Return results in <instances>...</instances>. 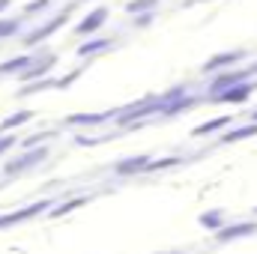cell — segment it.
<instances>
[{
    "label": "cell",
    "mask_w": 257,
    "mask_h": 254,
    "mask_svg": "<svg viewBox=\"0 0 257 254\" xmlns=\"http://www.w3.org/2000/svg\"><path fill=\"white\" fill-rule=\"evenodd\" d=\"M254 93V84H233V87H227V90H221V93H212V99H218V102H245L248 96Z\"/></svg>",
    "instance_id": "6da1fadb"
},
{
    "label": "cell",
    "mask_w": 257,
    "mask_h": 254,
    "mask_svg": "<svg viewBox=\"0 0 257 254\" xmlns=\"http://www.w3.org/2000/svg\"><path fill=\"white\" fill-rule=\"evenodd\" d=\"M245 57V51H227V54H215L212 60H206L203 63V72H215V69H227V66H233L236 60H242Z\"/></svg>",
    "instance_id": "7a4b0ae2"
},
{
    "label": "cell",
    "mask_w": 257,
    "mask_h": 254,
    "mask_svg": "<svg viewBox=\"0 0 257 254\" xmlns=\"http://www.w3.org/2000/svg\"><path fill=\"white\" fill-rule=\"evenodd\" d=\"M248 78V72H230V75H218L215 81H212V87H209V96L212 93H221V90H227V87H233V84H242Z\"/></svg>",
    "instance_id": "3957f363"
},
{
    "label": "cell",
    "mask_w": 257,
    "mask_h": 254,
    "mask_svg": "<svg viewBox=\"0 0 257 254\" xmlns=\"http://www.w3.org/2000/svg\"><path fill=\"white\" fill-rule=\"evenodd\" d=\"M105 18H108V9H96V12H90V15H87L75 30H78V33H93L96 27H102V24H105Z\"/></svg>",
    "instance_id": "277c9868"
},
{
    "label": "cell",
    "mask_w": 257,
    "mask_h": 254,
    "mask_svg": "<svg viewBox=\"0 0 257 254\" xmlns=\"http://www.w3.org/2000/svg\"><path fill=\"white\" fill-rule=\"evenodd\" d=\"M60 24H66V15H57V18H51V21H48L45 27H39V30H33V33H30V36H27L24 42H27V45H33V42H39V39H45L48 33H54V30H57Z\"/></svg>",
    "instance_id": "5b68a950"
},
{
    "label": "cell",
    "mask_w": 257,
    "mask_h": 254,
    "mask_svg": "<svg viewBox=\"0 0 257 254\" xmlns=\"http://www.w3.org/2000/svg\"><path fill=\"white\" fill-rule=\"evenodd\" d=\"M254 230H257V224H236V227H227V230L221 227V230H218V239L227 242V239H236V236H248V233H254Z\"/></svg>",
    "instance_id": "8992f818"
},
{
    "label": "cell",
    "mask_w": 257,
    "mask_h": 254,
    "mask_svg": "<svg viewBox=\"0 0 257 254\" xmlns=\"http://www.w3.org/2000/svg\"><path fill=\"white\" fill-rule=\"evenodd\" d=\"M42 206H48V203H36V206H27V209H21V212H15V215H3V218H0V227H3V224H15V221H21V218H27V215H36V212H42Z\"/></svg>",
    "instance_id": "52a82bcc"
},
{
    "label": "cell",
    "mask_w": 257,
    "mask_h": 254,
    "mask_svg": "<svg viewBox=\"0 0 257 254\" xmlns=\"http://www.w3.org/2000/svg\"><path fill=\"white\" fill-rule=\"evenodd\" d=\"M45 159V150H36L33 156H24L21 162H15V165H6V174H18L21 168H27V165H33V162H42Z\"/></svg>",
    "instance_id": "ba28073f"
},
{
    "label": "cell",
    "mask_w": 257,
    "mask_h": 254,
    "mask_svg": "<svg viewBox=\"0 0 257 254\" xmlns=\"http://www.w3.org/2000/svg\"><path fill=\"white\" fill-rule=\"evenodd\" d=\"M147 168V156H138V159H128L117 165V174H135V171H144Z\"/></svg>",
    "instance_id": "9c48e42d"
},
{
    "label": "cell",
    "mask_w": 257,
    "mask_h": 254,
    "mask_svg": "<svg viewBox=\"0 0 257 254\" xmlns=\"http://www.w3.org/2000/svg\"><path fill=\"white\" fill-rule=\"evenodd\" d=\"M227 123H230V117H218V120H209L206 126H197L192 135L194 138H200V135H209V132H215V129H224Z\"/></svg>",
    "instance_id": "30bf717a"
},
{
    "label": "cell",
    "mask_w": 257,
    "mask_h": 254,
    "mask_svg": "<svg viewBox=\"0 0 257 254\" xmlns=\"http://www.w3.org/2000/svg\"><path fill=\"white\" fill-rule=\"evenodd\" d=\"M102 48H111V42H108V39L87 42V45H81V48H78V54H81V57H90V54H96V51H102Z\"/></svg>",
    "instance_id": "8fae6325"
},
{
    "label": "cell",
    "mask_w": 257,
    "mask_h": 254,
    "mask_svg": "<svg viewBox=\"0 0 257 254\" xmlns=\"http://www.w3.org/2000/svg\"><path fill=\"white\" fill-rule=\"evenodd\" d=\"M30 63H33L30 57H18V60H9V63L0 66V75H9V72H21V69H27Z\"/></svg>",
    "instance_id": "7c38bea8"
},
{
    "label": "cell",
    "mask_w": 257,
    "mask_h": 254,
    "mask_svg": "<svg viewBox=\"0 0 257 254\" xmlns=\"http://www.w3.org/2000/svg\"><path fill=\"white\" fill-rule=\"evenodd\" d=\"M30 120V111H21V114H15V117H6L3 123H0V129H15L21 126V123H27Z\"/></svg>",
    "instance_id": "4fadbf2b"
},
{
    "label": "cell",
    "mask_w": 257,
    "mask_h": 254,
    "mask_svg": "<svg viewBox=\"0 0 257 254\" xmlns=\"http://www.w3.org/2000/svg\"><path fill=\"white\" fill-rule=\"evenodd\" d=\"M248 135H257V123H251V126H245V129H236V132L224 135L221 141H239V138H248Z\"/></svg>",
    "instance_id": "5bb4252c"
},
{
    "label": "cell",
    "mask_w": 257,
    "mask_h": 254,
    "mask_svg": "<svg viewBox=\"0 0 257 254\" xmlns=\"http://www.w3.org/2000/svg\"><path fill=\"white\" fill-rule=\"evenodd\" d=\"M159 0H135V3H128L126 12H141V9H153Z\"/></svg>",
    "instance_id": "9a60e30c"
},
{
    "label": "cell",
    "mask_w": 257,
    "mask_h": 254,
    "mask_svg": "<svg viewBox=\"0 0 257 254\" xmlns=\"http://www.w3.org/2000/svg\"><path fill=\"white\" fill-rule=\"evenodd\" d=\"M18 30V21H0V36H9Z\"/></svg>",
    "instance_id": "2e32d148"
},
{
    "label": "cell",
    "mask_w": 257,
    "mask_h": 254,
    "mask_svg": "<svg viewBox=\"0 0 257 254\" xmlns=\"http://www.w3.org/2000/svg\"><path fill=\"white\" fill-rule=\"evenodd\" d=\"M75 206H84V197H81V200H72V203H66V206H60V209H54V215H63V212L75 209Z\"/></svg>",
    "instance_id": "e0dca14e"
},
{
    "label": "cell",
    "mask_w": 257,
    "mask_h": 254,
    "mask_svg": "<svg viewBox=\"0 0 257 254\" xmlns=\"http://www.w3.org/2000/svg\"><path fill=\"white\" fill-rule=\"evenodd\" d=\"M45 3H48V0H36V3H27V6H24V12H39Z\"/></svg>",
    "instance_id": "ac0fdd59"
},
{
    "label": "cell",
    "mask_w": 257,
    "mask_h": 254,
    "mask_svg": "<svg viewBox=\"0 0 257 254\" xmlns=\"http://www.w3.org/2000/svg\"><path fill=\"white\" fill-rule=\"evenodd\" d=\"M12 144H15V138H9V135H6V138H0V153H6Z\"/></svg>",
    "instance_id": "d6986e66"
},
{
    "label": "cell",
    "mask_w": 257,
    "mask_h": 254,
    "mask_svg": "<svg viewBox=\"0 0 257 254\" xmlns=\"http://www.w3.org/2000/svg\"><path fill=\"white\" fill-rule=\"evenodd\" d=\"M203 224H209V227H218V215H203Z\"/></svg>",
    "instance_id": "ffe728a7"
},
{
    "label": "cell",
    "mask_w": 257,
    "mask_h": 254,
    "mask_svg": "<svg viewBox=\"0 0 257 254\" xmlns=\"http://www.w3.org/2000/svg\"><path fill=\"white\" fill-rule=\"evenodd\" d=\"M9 3H12V0H0V9H3V6H9Z\"/></svg>",
    "instance_id": "44dd1931"
}]
</instances>
